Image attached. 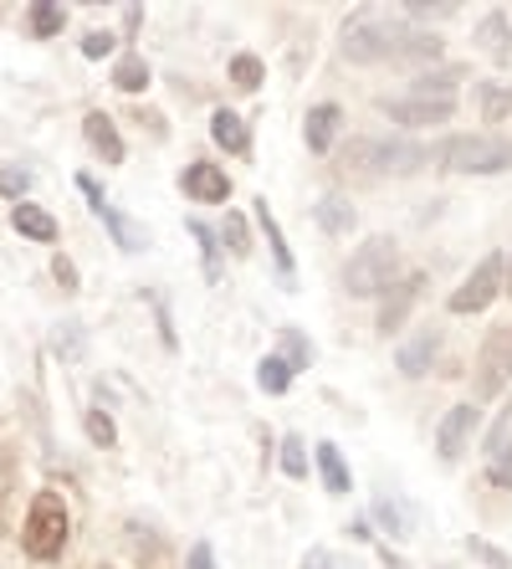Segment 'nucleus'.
<instances>
[{"label": "nucleus", "mask_w": 512, "mask_h": 569, "mask_svg": "<svg viewBox=\"0 0 512 569\" xmlns=\"http://www.w3.org/2000/svg\"><path fill=\"white\" fill-rule=\"evenodd\" d=\"M21 543H27L31 559H57L67 549V508L57 492H37L27 513V529H21Z\"/></svg>", "instance_id": "nucleus-4"}, {"label": "nucleus", "mask_w": 512, "mask_h": 569, "mask_svg": "<svg viewBox=\"0 0 512 569\" xmlns=\"http://www.w3.org/2000/svg\"><path fill=\"white\" fill-rule=\"evenodd\" d=\"M78 190H82V196H88V206H92V211L103 216V226H108V231L119 237V247H123V252H144V231H139V226H133L129 216H119V211H113V206H108V200H103V190H98V180H92V174H78Z\"/></svg>", "instance_id": "nucleus-9"}, {"label": "nucleus", "mask_w": 512, "mask_h": 569, "mask_svg": "<svg viewBox=\"0 0 512 569\" xmlns=\"http://www.w3.org/2000/svg\"><path fill=\"white\" fill-rule=\"evenodd\" d=\"M302 569H359L354 559H339V555H329V549H313V555H308V565Z\"/></svg>", "instance_id": "nucleus-33"}, {"label": "nucleus", "mask_w": 512, "mask_h": 569, "mask_svg": "<svg viewBox=\"0 0 512 569\" xmlns=\"http://www.w3.org/2000/svg\"><path fill=\"white\" fill-rule=\"evenodd\" d=\"M190 231H195V237H200V247H205V272H211V282H215V231H211V226H190Z\"/></svg>", "instance_id": "nucleus-35"}, {"label": "nucleus", "mask_w": 512, "mask_h": 569, "mask_svg": "<svg viewBox=\"0 0 512 569\" xmlns=\"http://www.w3.org/2000/svg\"><path fill=\"white\" fill-rule=\"evenodd\" d=\"M421 272H410V278H400L390 288V298H384V313H380V333H394L400 329V323H405L410 318V303H415V298H421Z\"/></svg>", "instance_id": "nucleus-11"}, {"label": "nucleus", "mask_w": 512, "mask_h": 569, "mask_svg": "<svg viewBox=\"0 0 512 569\" xmlns=\"http://www.w3.org/2000/svg\"><path fill=\"white\" fill-rule=\"evenodd\" d=\"M190 569H215L211 543H195V549H190Z\"/></svg>", "instance_id": "nucleus-38"}, {"label": "nucleus", "mask_w": 512, "mask_h": 569, "mask_svg": "<svg viewBox=\"0 0 512 569\" xmlns=\"http://www.w3.org/2000/svg\"><path fill=\"white\" fill-rule=\"evenodd\" d=\"M502 272H508V262L498 252H486L472 278L451 292V313H482V308H492V298L502 292Z\"/></svg>", "instance_id": "nucleus-7"}, {"label": "nucleus", "mask_w": 512, "mask_h": 569, "mask_svg": "<svg viewBox=\"0 0 512 569\" xmlns=\"http://www.w3.org/2000/svg\"><path fill=\"white\" fill-rule=\"evenodd\" d=\"M16 231H21V237H31V241H57V221L47 211H41V206H31V200H21V206H16Z\"/></svg>", "instance_id": "nucleus-18"}, {"label": "nucleus", "mask_w": 512, "mask_h": 569, "mask_svg": "<svg viewBox=\"0 0 512 569\" xmlns=\"http://www.w3.org/2000/svg\"><path fill=\"white\" fill-rule=\"evenodd\" d=\"M486 472L498 488H512V416H502L492 426V441H486Z\"/></svg>", "instance_id": "nucleus-12"}, {"label": "nucleus", "mask_w": 512, "mask_h": 569, "mask_svg": "<svg viewBox=\"0 0 512 569\" xmlns=\"http://www.w3.org/2000/svg\"><path fill=\"white\" fill-rule=\"evenodd\" d=\"M476 103H482L486 119L498 123V119H508L512 113V88H492V82H486V88H476Z\"/></svg>", "instance_id": "nucleus-25"}, {"label": "nucleus", "mask_w": 512, "mask_h": 569, "mask_svg": "<svg viewBox=\"0 0 512 569\" xmlns=\"http://www.w3.org/2000/svg\"><path fill=\"white\" fill-rule=\"evenodd\" d=\"M82 133H88V144L98 149L108 164H119V159H123V139H119V129H113V119H108V113H88V119H82Z\"/></svg>", "instance_id": "nucleus-14"}, {"label": "nucleus", "mask_w": 512, "mask_h": 569, "mask_svg": "<svg viewBox=\"0 0 512 569\" xmlns=\"http://www.w3.org/2000/svg\"><path fill=\"white\" fill-rule=\"evenodd\" d=\"M52 278H57V288H62V292H78V272H72V262H67V257H57V262H52Z\"/></svg>", "instance_id": "nucleus-37"}, {"label": "nucleus", "mask_w": 512, "mask_h": 569, "mask_svg": "<svg viewBox=\"0 0 512 569\" xmlns=\"http://www.w3.org/2000/svg\"><path fill=\"white\" fill-rule=\"evenodd\" d=\"M343 57L359 67H374V62H431L441 57V41L431 31H410L400 21H354V27L343 31Z\"/></svg>", "instance_id": "nucleus-1"}, {"label": "nucleus", "mask_w": 512, "mask_h": 569, "mask_svg": "<svg viewBox=\"0 0 512 569\" xmlns=\"http://www.w3.org/2000/svg\"><path fill=\"white\" fill-rule=\"evenodd\" d=\"M318 472H323V488L339 492V498L354 488V482H349V467H343V457H339V447H333V441H323V447H318Z\"/></svg>", "instance_id": "nucleus-20"}, {"label": "nucleus", "mask_w": 512, "mask_h": 569, "mask_svg": "<svg viewBox=\"0 0 512 569\" xmlns=\"http://www.w3.org/2000/svg\"><path fill=\"white\" fill-rule=\"evenodd\" d=\"M446 164L456 174H498L512 170V144L498 133H461L446 144Z\"/></svg>", "instance_id": "nucleus-5"}, {"label": "nucleus", "mask_w": 512, "mask_h": 569, "mask_svg": "<svg viewBox=\"0 0 512 569\" xmlns=\"http://www.w3.org/2000/svg\"><path fill=\"white\" fill-rule=\"evenodd\" d=\"M62 27H67L62 6H52V0H37V6H31V37H57Z\"/></svg>", "instance_id": "nucleus-24"}, {"label": "nucleus", "mask_w": 512, "mask_h": 569, "mask_svg": "<svg viewBox=\"0 0 512 569\" xmlns=\"http://www.w3.org/2000/svg\"><path fill=\"white\" fill-rule=\"evenodd\" d=\"M180 186H184V196L205 200V206H225V196H231V186H225V174L215 170V164H205V159L184 170V180H180Z\"/></svg>", "instance_id": "nucleus-10"}, {"label": "nucleus", "mask_w": 512, "mask_h": 569, "mask_svg": "<svg viewBox=\"0 0 512 569\" xmlns=\"http://www.w3.org/2000/svg\"><path fill=\"white\" fill-rule=\"evenodd\" d=\"M476 421H482V411H476V400H466V406H456V411L441 416V426H435V451L446 457V462H456L461 451L472 447V431Z\"/></svg>", "instance_id": "nucleus-8"}, {"label": "nucleus", "mask_w": 512, "mask_h": 569, "mask_svg": "<svg viewBox=\"0 0 512 569\" xmlns=\"http://www.w3.org/2000/svg\"><path fill=\"white\" fill-rule=\"evenodd\" d=\"M508 370H512V359H508Z\"/></svg>", "instance_id": "nucleus-40"}, {"label": "nucleus", "mask_w": 512, "mask_h": 569, "mask_svg": "<svg viewBox=\"0 0 512 569\" xmlns=\"http://www.w3.org/2000/svg\"><path fill=\"white\" fill-rule=\"evenodd\" d=\"M456 72H431V78H415L405 98L384 103L390 123H405V129H425V123H446L456 113Z\"/></svg>", "instance_id": "nucleus-2"}, {"label": "nucleus", "mask_w": 512, "mask_h": 569, "mask_svg": "<svg viewBox=\"0 0 512 569\" xmlns=\"http://www.w3.org/2000/svg\"><path fill=\"white\" fill-rule=\"evenodd\" d=\"M374 518H380V529H390L394 539H410V529H415V523H410V513L400 508V498H394L390 488L374 492Z\"/></svg>", "instance_id": "nucleus-19"}, {"label": "nucleus", "mask_w": 512, "mask_h": 569, "mask_svg": "<svg viewBox=\"0 0 512 569\" xmlns=\"http://www.w3.org/2000/svg\"><path fill=\"white\" fill-rule=\"evenodd\" d=\"M57 349H67V355L78 359V355H82V339H78L72 329H67V333H57Z\"/></svg>", "instance_id": "nucleus-39"}, {"label": "nucleus", "mask_w": 512, "mask_h": 569, "mask_svg": "<svg viewBox=\"0 0 512 569\" xmlns=\"http://www.w3.org/2000/svg\"><path fill=\"white\" fill-rule=\"evenodd\" d=\"M318 226H323V231H329V237H349V231H354V221H359V216H354V206H349V200H343V196H323V200H318Z\"/></svg>", "instance_id": "nucleus-17"}, {"label": "nucleus", "mask_w": 512, "mask_h": 569, "mask_svg": "<svg viewBox=\"0 0 512 569\" xmlns=\"http://www.w3.org/2000/svg\"><path fill=\"white\" fill-rule=\"evenodd\" d=\"M257 380H262V390H267V396H282V390H288V385H292L288 359H282V355H267L262 365H257Z\"/></svg>", "instance_id": "nucleus-22"}, {"label": "nucleus", "mask_w": 512, "mask_h": 569, "mask_svg": "<svg viewBox=\"0 0 512 569\" xmlns=\"http://www.w3.org/2000/svg\"><path fill=\"white\" fill-rule=\"evenodd\" d=\"M482 47L498 57V62L512 52V41H508V16H502V11H486V21H482Z\"/></svg>", "instance_id": "nucleus-23"}, {"label": "nucleus", "mask_w": 512, "mask_h": 569, "mask_svg": "<svg viewBox=\"0 0 512 569\" xmlns=\"http://www.w3.org/2000/svg\"><path fill=\"white\" fill-rule=\"evenodd\" d=\"M27 190H31V170H21V164H6V170H0V196H16V206H21Z\"/></svg>", "instance_id": "nucleus-30"}, {"label": "nucleus", "mask_w": 512, "mask_h": 569, "mask_svg": "<svg viewBox=\"0 0 512 569\" xmlns=\"http://www.w3.org/2000/svg\"><path fill=\"white\" fill-rule=\"evenodd\" d=\"M113 82H119V88H123V93H139V88H144V82H149V67H144V57H123V62H119V72H113Z\"/></svg>", "instance_id": "nucleus-27"}, {"label": "nucleus", "mask_w": 512, "mask_h": 569, "mask_svg": "<svg viewBox=\"0 0 512 569\" xmlns=\"http://www.w3.org/2000/svg\"><path fill=\"white\" fill-rule=\"evenodd\" d=\"M282 472H288V477H308V447H302V437L282 441Z\"/></svg>", "instance_id": "nucleus-29"}, {"label": "nucleus", "mask_w": 512, "mask_h": 569, "mask_svg": "<svg viewBox=\"0 0 512 569\" xmlns=\"http://www.w3.org/2000/svg\"><path fill=\"white\" fill-rule=\"evenodd\" d=\"M231 82H237L241 93H257V88H262V62H257V57H237V62H231Z\"/></svg>", "instance_id": "nucleus-28"}, {"label": "nucleus", "mask_w": 512, "mask_h": 569, "mask_svg": "<svg viewBox=\"0 0 512 569\" xmlns=\"http://www.w3.org/2000/svg\"><path fill=\"white\" fill-rule=\"evenodd\" d=\"M282 359H288V370H308L313 365V345L298 329H282Z\"/></svg>", "instance_id": "nucleus-26"}, {"label": "nucleus", "mask_w": 512, "mask_h": 569, "mask_svg": "<svg viewBox=\"0 0 512 569\" xmlns=\"http://www.w3.org/2000/svg\"><path fill=\"white\" fill-rule=\"evenodd\" d=\"M211 133H215V144L231 149V154H247L251 149L247 123H241V113H231V108H215L211 113Z\"/></svg>", "instance_id": "nucleus-16"}, {"label": "nucleus", "mask_w": 512, "mask_h": 569, "mask_svg": "<svg viewBox=\"0 0 512 569\" xmlns=\"http://www.w3.org/2000/svg\"><path fill=\"white\" fill-rule=\"evenodd\" d=\"M88 437L98 441V447H113V441H119V431H113V421H108L103 411H88Z\"/></svg>", "instance_id": "nucleus-31"}, {"label": "nucleus", "mask_w": 512, "mask_h": 569, "mask_svg": "<svg viewBox=\"0 0 512 569\" xmlns=\"http://www.w3.org/2000/svg\"><path fill=\"white\" fill-rule=\"evenodd\" d=\"M257 221H262V231H267V247H272V257H277L282 282H292V252H288V241H282V231H277V216L267 211V200H257Z\"/></svg>", "instance_id": "nucleus-21"}, {"label": "nucleus", "mask_w": 512, "mask_h": 569, "mask_svg": "<svg viewBox=\"0 0 512 569\" xmlns=\"http://www.w3.org/2000/svg\"><path fill=\"white\" fill-rule=\"evenodd\" d=\"M339 123H343V108L339 103H318L313 113H308V149H313V154H329Z\"/></svg>", "instance_id": "nucleus-13"}, {"label": "nucleus", "mask_w": 512, "mask_h": 569, "mask_svg": "<svg viewBox=\"0 0 512 569\" xmlns=\"http://www.w3.org/2000/svg\"><path fill=\"white\" fill-rule=\"evenodd\" d=\"M508 272H512V267H508Z\"/></svg>", "instance_id": "nucleus-41"}, {"label": "nucleus", "mask_w": 512, "mask_h": 569, "mask_svg": "<svg viewBox=\"0 0 512 569\" xmlns=\"http://www.w3.org/2000/svg\"><path fill=\"white\" fill-rule=\"evenodd\" d=\"M435 345H441V339H435V329H421L410 345H400V355H394V359H400V375H410V380H415V375L431 370Z\"/></svg>", "instance_id": "nucleus-15"}, {"label": "nucleus", "mask_w": 512, "mask_h": 569, "mask_svg": "<svg viewBox=\"0 0 512 569\" xmlns=\"http://www.w3.org/2000/svg\"><path fill=\"white\" fill-rule=\"evenodd\" d=\"M221 237L231 241V252H237V257H247L251 237H247V221H241V216H225V231H221Z\"/></svg>", "instance_id": "nucleus-32"}, {"label": "nucleus", "mask_w": 512, "mask_h": 569, "mask_svg": "<svg viewBox=\"0 0 512 569\" xmlns=\"http://www.w3.org/2000/svg\"><path fill=\"white\" fill-rule=\"evenodd\" d=\"M466 549H472V555H482L492 569H508V555H502V549H492L486 539H466Z\"/></svg>", "instance_id": "nucleus-36"}, {"label": "nucleus", "mask_w": 512, "mask_h": 569, "mask_svg": "<svg viewBox=\"0 0 512 569\" xmlns=\"http://www.w3.org/2000/svg\"><path fill=\"white\" fill-rule=\"evenodd\" d=\"M354 164L364 174H415L425 164V149L410 139H359Z\"/></svg>", "instance_id": "nucleus-6"}, {"label": "nucleus", "mask_w": 512, "mask_h": 569, "mask_svg": "<svg viewBox=\"0 0 512 569\" xmlns=\"http://www.w3.org/2000/svg\"><path fill=\"white\" fill-rule=\"evenodd\" d=\"M394 267H400V247H394L390 237H369L364 247L349 257V267H343V288L354 292V298L390 292L394 282H400V278H394Z\"/></svg>", "instance_id": "nucleus-3"}, {"label": "nucleus", "mask_w": 512, "mask_h": 569, "mask_svg": "<svg viewBox=\"0 0 512 569\" xmlns=\"http://www.w3.org/2000/svg\"><path fill=\"white\" fill-rule=\"evenodd\" d=\"M113 47H119V41H113V31H92V37L82 41V57H108Z\"/></svg>", "instance_id": "nucleus-34"}]
</instances>
